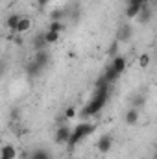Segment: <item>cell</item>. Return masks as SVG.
I'll return each mask as SVG.
<instances>
[{"instance_id": "1", "label": "cell", "mask_w": 157, "mask_h": 159, "mask_svg": "<svg viewBox=\"0 0 157 159\" xmlns=\"http://www.w3.org/2000/svg\"><path fill=\"white\" fill-rule=\"evenodd\" d=\"M107 100H109V89H96L94 94H92V98H91V102L81 109V117L87 119V117L96 115L100 109H104V106L107 104Z\"/></svg>"}, {"instance_id": "2", "label": "cell", "mask_w": 157, "mask_h": 159, "mask_svg": "<svg viewBox=\"0 0 157 159\" xmlns=\"http://www.w3.org/2000/svg\"><path fill=\"white\" fill-rule=\"evenodd\" d=\"M92 131H94V126L91 122H79V124H76V128H72V131H70V139H69L67 146L74 148L83 139H87Z\"/></svg>"}, {"instance_id": "3", "label": "cell", "mask_w": 157, "mask_h": 159, "mask_svg": "<svg viewBox=\"0 0 157 159\" xmlns=\"http://www.w3.org/2000/svg\"><path fill=\"white\" fill-rule=\"evenodd\" d=\"M70 131H72V128L69 124H59L57 129H56V135H54L56 143L57 144H67L69 139H70Z\"/></svg>"}, {"instance_id": "4", "label": "cell", "mask_w": 157, "mask_h": 159, "mask_svg": "<svg viewBox=\"0 0 157 159\" xmlns=\"http://www.w3.org/2000/svg\"><path fill=\"white\" fill-rule=\"evenodd\" d=\"M96 148H98V152H100V154H107V152L113 148V137H111L109 133L100 135V137H98V141H96Z\"/></svg>"}, {"instance_id": "5", "label": "cell", "mask_w": 157, "mask_h": 159, "mask_svg": "<svg viewBox=\"0 0 157 159\" xmlns=\"http://www.w3.org/2000/svg\"><path fill=\"white\" fill-rule=\"evenodd\" d=\"M131 35H133V28H131V24L124 22V24L118 28V32H117V43H128V41L131 39Z\"/></svg>"}, {"instance_id": "6", "label": "cell", "mask_w": 157, "mask_h": 159, "mask_svg": "<svg viewBox=\"0 0 157 159\" xmlns=\"http://www.w3.org/2000/svg\"><path fill=\"white\" fill-rule=\"evenodd\" d=\"M115 72H117L118 76L126 70V67H128V61H126V57L124 56H115L113 59H111V65H109Z\"/></svg>"}, {"instance_id": "7", "label": "cell", "mask_w": 157, "mask_h": 159, "mask_svg": "<svg viewBox=\"0 0 157 159\" xmlns=\"http://www.w3.org/2000/svg\"><path fill=\"white\" fill-rule=\"evenodd\" d=\"M34 61L39 65L41 69H46V67H48V63H50V54H48L46 50H37V52H35Z\"/></svg>"}, {"instance_id": "8", "label": "cell", "mask_w": 157, "mask_h": 159, "mask_svg": "<svg viewBox=\"0 0 157 159\" xmlns=\"http://www.w3.org/2000/svg\"><path fill=\"white\" fill-rule=\"evenodd\" d=\"M152 17H154V9L150 7V6H146V7H142L141 11H139V15L135 17L141 24H148L150 20H152Z\"/></svg>"}, {"instance_id": "9", "label": "cell", "mask_w": 157, "mask_h": 159, "mask_svg": "<svg viewBox=\"0 0 157 159\" xmlns=\"http://www.w3.org/2000/svg\"><path fill=\"white\" fill-rule=\"evenodd\" d=\"M30 30H32V19L20 15L19 24H17V28H15V34H26V32H30Z\"/></svg>"}, {"instance_id": "10", "label": "cell", "mask_w": 157, "mask_h": 159, "mask_svg": "<svg viewBox=\"0 0 157 159\" xmlns=\"http://www.w3.org/2000/svg\"><path fill=\"white\" fill-rule=\"evenodd\" d=\"M0 157L4 159H15L17 157V148L13 144H4L0 148Z\"/></svg>"}, {"instance_id": "11", "label": "cell", "mask_w": 157, "mask_h": 159, "mask_svg": "<svg viewBox=\"0 0 157 159\" xmlns=\"http://www.w3.org/2000/svg\"><path fill=\"white\" fill-rule=\"evenodd\" d=\"M124 120H126V124L135 126V124L139 122V109H135V107L128 109V111H126V115H124Z\"/></svg>"}, {"instance_id": "12", "label": "cell", "mask_w": 157, "mask_h": 159, "mask_svg": "<svg viewBox=\"0 0 157 159\" xmlns=\"http://www.w3.org/2000/svg\"><path fill=\"white\" fill-rule=\"evenodd\" d=\"M46 39H44V34H37L35 37H34V50L37 52V50H46Z\"/></svg>"}, {"instance_id": "13", "label": "cell", "mask_w": 157, "mask_h": 159, "mask_svg": "<svg viewBox=\"0 0 157 159\" xmlns=\"http://www.w3.org/2000/svg\"><path fill=\"white\" fill-rule=\"evenodd\" d=\"M28 159H52V156H50L48 150H44V148H37V150H34V152L28 156Z\"/></svg>"}, {"instance_id": "14", "label": "cell", "mask_w": 157, "mask_h": 159, "mask_svg": "<svg viewBox=\"0 0 157 159\" xmlns=\"http://www.w3.org/2000/svg\"><path fill=\"white\" fill-rule=\"evenodd\" d=\"M26 72H28V76H30V78H37L41 72H43V69H41L35 61H32V63H28V67H26Z\"/></svg>"}, {"instance_id": "15", "label": "cell", "mask_w": 157, "mask_h": 159, "mask_svg": "<svg viewBox=\"0 0 157 159\" xmlns=\"http://www.w3.org/2000/svg\"><path fill=\"white\" fill-rule=\"evenodd\" d=\"M19 19H20L19 13H11V15H7V19H6V26H7L11 32H15V28H17V24H19Z\"/></svg>"}, {"instance_id": "16", "label": "cell", "mask_w": 157, "mask_h": 159, "mask_svg": "<svg viewBox=\"0 0 157 159\" xmlns=\"http://www.w3.org/2000/svg\"><path fill=\"white\" fill-rule=\"evenodd\" d=\"M59 35H61V34H57V32H52V30L44 32V39H46V44H54V43H57V41H59Z\"/></svg>"}, {"instance_id": "17", "label": "cell", "mask_w": 157, "mask_h": 159, "mask_svg": "<svg viewBox=\"0 0 157 159\" xmlns=\"http://www.w3.org/2000/svg\"><path fill=\"white\" fill-rule=\"evenodd\" d=\"M104 78L107 80V83H115L120 76H118V74L113 70V69H111V67H107V69H105V72H104Z\"/></svg>"}, {"instance_id": "18", "label": "cell", "mask_w": 157, "mask_h": 159, "mask_svg": "<svg viewBox=\"0 0 157 159\" xmlns=\"http://www.w3.org/2000/svg\"><path fill=\"white\" fill-rule=\"evenodd\" d=\"M139 11H141V7H137V6H128L124 13H126L128 19H135V17L139 15Z\"/></svg>"}, {"instance_id": "19", "label": "cell", "mask_w": 157, "mask_h": 159, "mask_svg": "<svg viewBox=\"0 0 157 159\" xmlns=\"http://www.w3.org/2000/svg\"><path fill=\"white\" fill-rule=\"evenodd\" d=\"M128 6H137V7H146L150 6V0H128Z\"/></svg>"}, {"instance_id": "20", "label": "cell", "mask_w": 157, "mask_h": 159, "mask_svg": "<svg viewBox=\"0 0 157 159\" xmlns=\"http://www.w3.org/2000/svg\"><path fill=\"white\" fill-rule=\"evenodd\" d=\"M94 85H96V89H109V85H111V83H107V80L104 78V74H102L100 78L96 80V83H94Z\"/></svg>"}, {"instance_id": "21", "label": "cell", "mask_w": 157, "mask_h": 159, "mask_svg": "<svg viewBox=\"0 0 157 159\" xmlns=\"http://www.w3.org/2000/svg\"><path fill=\"white\" fill-rule=\"evenodd\" d=\"M48 30L61 34V32H63V22H61V20H52V24H50V28H48Z\"/></svg>"}, {"instance_id": "22", "label": "cell", "mask_w": 157, "mask_h": 159, "mask_svg": "<svg viewBox=\"0 0 157 159\" xmlns=\"http://www.w3.org/2000/svg\"><path fill=\"white\" fill-rule=\"evenodd\" d=\"M139 65H141L142 69L148 67V65H150V56H148V54H142V56L139 57Z\"/></svg>"}, {"instance_id": "23", "label": "cell", "mask_w": 157, "mask_h": 159, "mask_svg": "<svg viewBox=\"0 0 157 159\" xmlns=\"http://www.w3.org/2000/svg\"><path fill=\"white\" fill-rule=\"evenodd\" d=\"M74 115H76V107H67V111H65V119H74Z\"/></svg>"}, {"instance_id": "24", "label": "cell", "mask_w": 157, "mask_h": 159, "mask_svg": "<svg viewBox=\"0 0 157 159\" xmlns=\"http://www.w3.org/2000/svg\"><path fill=\"white\" fill-rule=\"evenodd\" d=\"M117 46H118V43H113V44H111V46H109V56H113V57H115V56H118L117 52Z\"/></svg>"}, {"instance_id": "25", "label": "cell", "mask_w": 157, "mask_h": 159, "mask_svg": "<svg viewBox=\"0 0 157 159\" xmlns=\"http://www.w3.org/2000/svg\"><path fill=\"white\" fill-rule=\"evenodd\" d=\"M144 102H146V100H144L142 96H137V98H135V109H139V106H144Z\"/></svg>"}, {"instance_id": "26", "label": "cell", "mask_w": 157, "mask_h": 159, "mask_svg": "<svg viewBox=\"0 0 157 159\" xmlns=\"http://www.w3.org/2000/svg\"><path fill=\"white\" fill-rule=\"evenodd\" d=\"M37 2H39V6H46V4H50L52 0H37Z\"/></svg>"}, {"instance_id": "27", "label": "cell", "mask_w": 157, "mask_h": 159, "mask_svg": "<svg viewBox=\"0 0 157 159\" xmlns=\"http://www.w3.org/2000/svg\"><path fill=\"white\" fill-rule=\"evenodd\" d=\"M2 74H4V63L0 61V76H2Z\"/></svg>"}, {"instance_id": "28", "label": "cell", "mask_w": 157, "mask_h": 159, "mask_svg": "<svg viewBox=\"0 0 157 159\" xmlns=\"http://www.w3.org/2000/svg\"><path fill=\"white\" fill-rule=\"evenodd\" d=\"M0 159H4V157H0Z\"/></svg>"}]
</instances>
